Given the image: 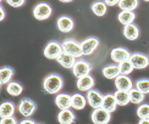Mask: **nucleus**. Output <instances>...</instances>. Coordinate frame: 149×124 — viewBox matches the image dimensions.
Instances as JSON below:
<instances>
[{
  "instance_id": "nucleus-1",
  "label": "nucleus",
  "mask_w": 149,
  "mask_h": 124,
  "mask_svg": "<svg viewBox=\"0 0 149 124\" xmlns=\"http://www.w3.org/2000/svg\"><path fill=\"white\" fill-rule=\"evenodd\" d=\"M64 80L59 74H49L43 80V88L48 94H59V91L63 89Z\"/></svg>"
},
{
  "instance_id": "nucleus-2",
  "label": "nucleus",
  "mask_w": 149,
  "mask_h": 124,
  "mask_svg": "<svg viewBox=\"0 0 149 124\" xmlns=\"http://www.w3.org/2000/svg\"><path fill=\"white\" fill-rule=\"evenodd\" d=\"M61 45H63L64 52L70 54V55H72V56H74L76 59L83 56L82 48H81V43H77L76 40H73V39H66Z\"/></svg>"
},
{
  "instance_id": "nucleus-3",
  "label": "nucleus",
  "mask_w": 149,
  "mask_h": 124,
  "mask_svg": "<svg viewBox=\"0 0 149 124\" xmlns=\"http://www.w3.org/2000/svg\"><path fill=\"white\" fill-rule=\"evenodd\" d=\"M52 14H53V9L48 3H39L33 9V16L39 21L48 20L52 16Z\"/></svg>"
},
{
  "instance_id": "nucleus-4",
  "label": "nucleus",
  "mask_w": 149,
  "mask_h": 124,
  "mask_svg": "<svg viewBox=\"0 0 149 124\" xmlns=\"http://www.w3.org/2000/svg\"><path fill=\"white\" fill-rule=\"evenodd\" d=\"M64 52L63 45L58 41H50L44 49V56L49 60H58V57Z\"/></svg>"
},
{
  "instance_id": "nucleus-5",
  "label": "nucleus",
  "mask_w": 149,
  "mask_h": 124,
  "mask_svg": "<svg viewBox=\"0 0 149 124\" xmlns=\"http://www.w3.org/2000/svg\"><path fill=\"white\" fill-rule=\"evenodd\" d=\"M91 119L94 124H109L111 119V113L105 111L104 108H95L91 114Z\"/></svg>"
},
{
  "instance_id": "nucleus-6",
  "label": "nucleus",
  "mask_w": 149,
  "mask_h": 124,
  "mask_svg": "<svg viewBox=\"0 0 149 124\" xmlns=\"http://www.w3.org/2000/svg\"><path fill=\"white\" fill-rule=\"evenodd\" d=\"M91 71H92V66H91L89 62H87L86 60H78L72 68L73 76L77 77V78L87 76V74H89Z\"/></svg>"
},
{
  "instance_id": "nucleus-7",
  "label": "nucleus",
  "mask_w": 149,
  "mask_h": 124,
  "mask_svg": "<svg viewBox=\"0 0 149 124\" xmlns=\"http://www.w3.org/2000/svg\"><path fill=\"white\" fill-rule=\"evenodd\" d=\"M36 108H37L36 103L32 100H29V99H23L17 106V110L20 111V113L23 117H31L36 112Z\"/></svg>"
},
{
  "instance_id": "nucleus-8",
  "label": "nucleus",
  "mask_w": 149,
  "mask_h": 124,
  "mask_svg": "<svg viewBox=\"0 0 149 124\" xmlns=\"http://www.w3.org/2000/svg\"><path fill=\"white\" fill-rule=\"evenodd\" d=\"M99 46V40L94 37H91V38L84 39L82 43H81V48H82V54L84 56H88V55H92L97 50V48Z\"/></svg>"
},
{
  "instance_id": "nucleus-9",
  "label": "nucleus",
  "mask_w": 149,
  "mask_h": 124,
  "mask_svg": "<svg viewBox=\"0 0 149 124\" xmlns=\"http://www.w3.org/2000/svg\"><path fill=\"white\" fill-rule=\"evenodd\" d=\"M103 95L100 94L99 91L94 90V89H91L89 91H87V101H88L89 106L95 110L102 107V102H103Z\"/></svg>"
},
{
  "instance_id": "nucleus-10",
  "label": "nucleus",
  "mask_w": 149,
  "mask_h": 124,
  "mask_svg": "<svg viewBox=\"0 0 149 124\" xmlns=\"http://www.w3.org/2000/svg\"><path fill=\"white\" fill-rule=\"evenodd\" d=\"M115 86L117 90L121 91H130L133 88V83L131 78L128 76H123V74H120L119 77L115 78Z\"/></svg>"
},
{
  "instance_id": "nucleus-11",
  "label": "nucleus",
  "mask_w": 149,
  "mask_h": 124,
  "mask_svg": "<svg viewBox=\"0 0 149 124\" xmlns=\"http://www.w3.org/2000/svg\"><path fill=\"white\" fill-rule=\"evenodd\" d=\"M56 27H58V29L60 30V32L69 33L73 29L74 22L69 16H61V17L58 18V21H56Z\"/></svg>"
},
{
  "instance_id": "nucleus-12",
  "label": "nucleus",
  "mask_w": 149,
  "mask_h": 124,
  "mask_svg": "<svg viewBox=\"0 0 149 124\" xmlns=\"http://www.w3.org/2000/svg\"><path fill=\"white\" fill-rule=\"evenodd\" d=\"M94 78H93L91 74H87L84 77H81L77 78V82H76V86L79 91H89L91 89H93L94 86Z\"/></svg>"
},
{
  "instance_id": "nucleus-13",
  "label": "nucleus",
  "mask_w": 149,
  "mask_h": 124,
  "mask_svg": "<svg viewBox=\"0 0 149 124\" xmlns=\"http://www.w3.org/2000/svg\"><path fill=\"white\" fill-rule=\"evenodd\" d=\"M130 61L132 62V65L137 70H143L149 66V57L143 54H131Z\"/></svg>"
},
{
  "instance_id": "nucleus-14",
  "label": "nucleus",
  "mask_w": 149,
  "mask_h": 124,
  "mask_svg": "<svg viewBox=\"0 0 149 124\" xmlns=\"http://www.w3.org/2000/svg\"><path fill=\"white\" fill-rule=\"evenodd\" d=\"M110 56H111V60H113L114 62H116V63H121V62H123V61L130 60L131 54L123 48H115V49L111 50Z\"/></svg>"
},
{
  "instance_id": "nucleus-15",
  "label": "nucleus",
  "mask_w": 149,
  "mask_h": 124,
  "mask_svg": "<svg viewBox=\"0 0 149 124\" xmlns=\"http://www.w3.org/2000/svg\"><path fill=\"white\" fill-rule=\"evenodd\" d=\"M72 103V95L69 94H58L55 96V105L58 106L59 110H70Z\"/></svg>"
},
{
  "instance_id": "nucleus-16",
  "label": "nucleus",
  "mask_w": 149,
  "mask_h": 124,
  "mask_svg": "<svg viewBox=\"0 0 149 124\" xmlns=\"http://www.w3.org/2000/svg\"><path fill=\"white\" fill-rule=\"evenodd\" d=\"M119 106L115 100V96L114 94H107L104 95L103 97V102H102V108H104L105 111H108V112H114L116 111V107Z\"/></svg>"
},
{
  "instance_id": "nucleus-17",
  "label": "nucleus",
  "mask_w": 149,
  "mask_h": 124,
  "mask_svg": "<svg viewBox=\"0 0 149 124\" xmlns=\"http://www.w3.org/2000/svg\"><path fill=\"white\" fill-rule=\"evenodd\" d=\"M123 37L128 40H136L139 37V29L138 27L136 26L133 23H130V24H126L123 27Z\"/></svg>"
},
{
  "instance_id": "nucleus-18",
  "label": "nucleus",
  "mask_w": 149,
  "mask_h": 124,
  "mask_svg": "<svg viewBox=\"0 0 149 124\" xmlns=\"http://www.w3.org/2000/svg\"><path fill=\"white\" fill-rule=\"evenodd\" d=\"M59 63H60V66H63V67H65V68H73V66H74V63H76V57L74 56H72V55H70V54H67V52H63L60 55V56L58 57V60H56Z\"/></svg>"
},
{
  "instance_id": "nucleus-19",
  "label": "nucleus",
  "mask_w": 149,
  "mask_h": 124,
  "mask_svg": "<svg viewBox=\"0 0 149 124\" xmlns=\"http://www.w3.org/2000/svg\"><path fill=\"white\" fill-rule=\"evenodd\" d=\"M103 76L107 78V79H115L116 77L120 76V68H119V65H108L103 68Z\"/></svg>"
},
{
  "instance_id": "nucleus-20",
  "label": "nucleus",
  "mask_w": 149,
  "mask_h": 124,
  "mask_svg": "<svg viewBox=\"0 0 149 124\" xmlns=\"http://www.w3.org/2000/svg\"><path fill=\"white\" fill-rule=\"evenodd\" d=\"M58 122L60 124H72L74 122V113L70 110H60L58 113Z\"/></svg>"
},
{
  "instance_id": "nucleus-21",
  "label": "nucleus",
  "mask_w": 149,
  "mask_h": 124,
  "mask_svg": "<svg viewBox=\"0 0 149 124\" xmlns=\"http://www.w3.org/2000/svg\"><path fill=\"white\" fill-rule=\"evenodd\" d=\"M15 105L11 101H4L0 105V116L1 118H8V117H12L15 113Z\"/></svg>"
},
{
  "instance_id": "nucleus-22",
  "label": "nucleus",
  "mask_w": 149,
  "mask_h": 124,
  "mask_svg": "<svg viewBox=\"0 0 149 124\" xmlns=\"http://www.w3.org/2000/svg\"><path fill=\"white\" fill-rule=\"evenodd\" d=\"M87 97H84L83 95H81L79 92H76V94L72 95V103H71V107L73 110H83L87 105Z\"/></svg>"
},
{
  "instance_id": "nucleus-23",
  "label": "nucleus",
  "mask_w": 149,
  "mask_h": 124,
  "mask_svg": "<svg viewBox=\"0 0 149 124\" xmlns=\"http://www.w3.org/2000/svg\"><path fill=\"white\" fill-rule=\"evenodd\" d=\"M12 77H14V70L8 66L3 67L1 70H0V84H1V86L5 84H9Z\"/></svg>"
},
{
  "instance_id": "nucleus-24",
  "label": "nucleus",
  "mask_w": 149,
  "mask_h": 124,
  "mask_svg": "<svg viewBox=\"0 0 149 124\" xmlns=\"http://www.w3.org/2000/svg\"><path fill=\"white\" fill-rule=\"evenodd\" d=\"M114 96H115V100L117 102L119 106H126L131 102L130 100V92L128 91H121V90H117L114 92Z\"/></svg>"
},
{
  "instance_id": "nucleus-25",
  "label": "nucleus",
  "mask_w": 149,
  "mask_h": 124,
  "mask_svg": "<svg viewBox=\"0 0 149 124\" xmlns=\"http://www.w3.org/2000/svg\"><path fill=\"white\" fill-rule=\"evenodd\" d=\"M136 15L133 14V11H121L119 15H117V20H119L120 23H122L123 26L126 24H130L134 21Z\"/></svg>"
},
{
  "instance_id": "nucleus-26",
  "label": "nucleus",
  "mask_w": 149,
  "mask_h": 124,
  "mask_svg": "<svg viewBox=\"0 0 149 124\" xmlns=\"http://www.w3.org/2000/svg\"><path fill=\"white\" fill-rule=\"evenodd\" d=\"M128 92H130V100H131L132 103H134V105H141L142 102L144 101L146 95H144L142 91H139L137 88H132Z\"/></svg>"
},
{
  "instance_id": "nucleus-27",
  "label": "nucleus",
  "mask_w": 149,
  "mask_h": 124,
  "mask_svg": "<svg viewBox=\"0 0 149 124\" xmlns=\"http://www.w3.org/2000/svg\"><path fill=\"white\" fill-rule=\"evenodd\" d=\"M6 91H8V94H10L11 96H18V95L22 94L23 88L20 83L10 82L9 84H6Z\"/></svg>"
},
{
  "instance_id": "nucleus-28",
  "label": "nucleus",
  "mask_w": 149,
  "mask_h": 124,
  "mask_svg": "<svg viewBox=\"0 0 149 124\" xmlns=\"http://www.w3.org/2000/svg\"><path fill=\"white\" fill-rule=\"evenodd\" d=\"M107 4L104 1H97V3H93L92 4V11L93 14L98 17H102L107 14Z\"/></svg>"
},
{
  "instance_id": "nucleus-29",
  "label": "nucleus",
  "mask_w": 149,
  "mask_h": 124,
  "mask_svg": "<svg viewBox=\"0 0 149 124\" xmlns=\"http://www.w3.org/2000/svg\"><path fill=\"white\" fill-rule=\"evenodd\" d=\"M119 8L121 11H133L138 8V0H120Z\"/></svg>"
},
{
  "instance_id": "nucleus-30",
  "label": "nucleus",
  "mask_w": 149,
  "mask_h": 124,
  "mask_svg": "<svg viewBox=\"0 0 149 124\" xmlns=\"http://www.w3.org/2000/svg\"><path fill=\"white\" fill-rule=\"evenodd\" d=\"M119 68H120V74H123V76H128L130 73H132L133 71V65L132 62L127 60V61H123L121 63H119Z\"/></svg>"
},
{
  "instance_id": "nucleus-31",
  "label": "nucleus",
  "mask_w": 149,
  "mask_h": 124,
  "mask_svg": "<svg viewBox=\"0 0 149 124\" xmlns=\"http://www.w3.org/2000/svg\"><path fill=\"white\" fill-rule=\"evenodd\" d=\"M137 116L139 119H149V105L141 103L137 108Z\"/></svg>"
},
{
  "instance_id": "nucleus-32",
  "label": "nucleus",
  "mask_w": 149,
  "mask_h": 124,
  "mask_svg": "<svg viewBox=\"0 0 149 124\" xmlns=\"http://www.w3.org/2000/svg\"><path fill=\"white\" fill-rule=\"evenodd\" d=\"M136 88L143 94H149V79H139L136 82Z\"/></svg>"
},
{
  "instance_id": "nucleus-33",
  "label": "nucleus",
  "mask_w": 149,
  "mask_h": 124,
  "mask_svg": "<svg viewBox=\"0 0 149 124\" xmlns=\"http://www.w3.org/2000/svg\"><path fill=\"white\" fill-rule=\"evenodd\" d=\"M24 1H26V0H6V3L10 6H12V8H21L24 4Z\"/></svg>"
},
{
  "instance_id": "nucleus-34",
  "label": "nucleus",
  "mask_w": 149,
  "mask_h": 124,
  "mask_svg": "<svg viewBox=\"0 0 149 124\" xmlns=\"http://www.w3.org/2000/svg\"><path fill=\"white\" fill-rule=\"evenodd\" d=\"M0 124H18V123H17V119L12 116V117H8V118H1Z\"/></svg>"
},
{
  "instance_id": "nucleus-35",
  "label": "nucleus",
  "mask_w": 149,
  "mask_h": 124,
  "mask_svg": "<svg viewBox=\"0 0 149 124\" xmlns=\"http://www.w3.org/2000/svg\"><path fill=\"white\" fill-rule=\"evenodd\" d=\"M104 3L108 6H114V5H119L120 0H104Z\"/></svg>"
},
{
  "instance_id": "nucleus-36",
  "label": "nucleus",
  "mask_w": 149,
  "mask_h": 124,
  "mask_svg": "<svg viewBox=\"0 0 149 124\" xmlns=\"http://www.w3.org/2000/svg\"><path fill=\"white\" fill-rule=\"evenodd\" d=\"M20 124H36V122L32 121V119H23Z\"/></svg>"
},
{
  "instance_id": "nucleus-37",
  "label": "nucleus",
  "mask_w": 149,
  "mask_h": 124,
  "mask_svg": "<svg viewBox=\"0 0 149 124\" xmlns=\"http://www.w3.org/2000/svg\"><path fill=\"white\" fill-rule=\"evenodd\" d=\"M0 11H1V16H0V20L4 21V18H5V10H4L3 6H1V8H0Z\"/></svg>"
},
{
  "instance_id": "nucleus-38",
  "label": "nucleus",
  "mask_w": 149,
  "mask_h": 124,
  "mask_svg": "<svg viewBox=\"0 0 149 124\" xmlns=\"http://www.w3.org/2000/svg\"><path fill=\"white\" fill-rule=\"evenodd\" d=\"M138 124H149V119H141Z\"/></svg>"
},
{
  "instance_id": "nucleus-39",
  "label": "nucleus",
  "mask_w": 149,
  "mask_h": 124,
  "mask_svg": "<svg viewBox=\"0 0 149 124\" xmlns=\"http://www.w3.org/2000/svg\"><path fill=\"white\" fill-rule=\"evenodd\" d=\"M59 1H61V3H65V4H67V3H71L72 0H59Z\"/></svg>"
},
{
  "instance_id": "nucleus-40",
  "label": "nucleus",
  "mask_w": 149,
  "mask_h": 124,
  "mask_svg": "<svg viewBox=\"0 0 149 124\" xmlns=\"http://www.w3.org/2000/svg\"><path fill=\"white\" fill-rule=\"evenodd\" d=\"M144 1H149V0H144Z\"/></svg>"
}]
</instances>
